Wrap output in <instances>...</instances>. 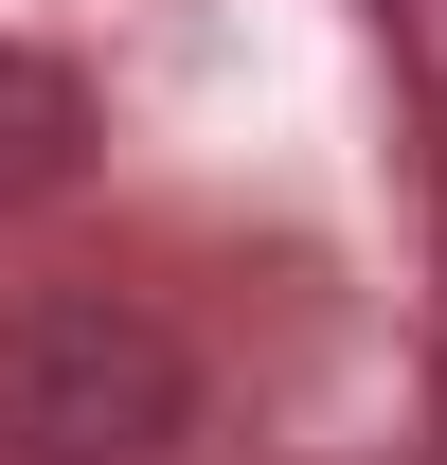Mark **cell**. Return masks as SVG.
I'll return each mask as SVG.
<instances>
[{
    "instance_id": "cell-2",
    "label": "cell",
    "mask_w": 447,
    "mask_h": 465,
    "mask_svg": "<svg viewBox=\"0 0 447 465\" xmlns=\"http://www.w3.org/2000/svg\"><path fill=\"white\" fill-rule=\"evenodd\" d=\"M72 143H90V108H72V72L0 36V197H55V179H72Z\"/></svg>"
},
{
    "instance_id": "cell-1",
    "label": "cell",
    "mask_w": 447,
    "mask_h": 465,
    "mask_svg": "<svg viewBox=\"0 0 447 465\" xmlns=\"http://www.w3.org/2000/svg\"><path fill=\"white\" fill-rule=\"evenodd\" d=\"M197 430V358L125 287H36L0 322V465H162Z\"/></svg>"
}]
</instances>
